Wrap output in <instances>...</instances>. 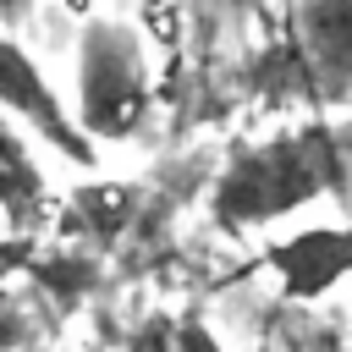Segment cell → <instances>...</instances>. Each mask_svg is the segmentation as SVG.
I'll use <instances>...</instances> for the list:
<instances>
[{
  "mask_svg": "<svg viewBox=\"0 0 352 352\" xmlns=\"http://www.w3.org/2000/svg\"><path fill=\"white\" fill-rule=\"evenodd\" d=\"M270 264L280 275L286 297H324L336 280L352 275V226H308L270 248Z\"/></svg>",
  "mask_w": 352,
  "mask_h": 352,
  "instance_id": "277c9868",
  "label": "cell"
},
{
  "mask_svg": "<svg viewBox=\"0 0 352 352\" xmlns=\"http://www.w3.org/2000/svg\"><path fill=\"white\" fill-rule=\"evenodd\" d=\"M143 352H220L214 341H209V330L204 324H192V319H160L148 336H143Z\"/></svg>",
  "mask_w": 352,
  "mask_h": 352,
  "instance_id": "52a82bcc",
  "label": "cell"
},
{
  "mask_svg": "<svg viewBox=\"0 0 352 352\" xmlns=\"http://www.w3.org/2000/svg\"><path fill=\"white\" fill-rule=\"evenodd\" d=\"M297 72L324 94L352 88V0H308L297 16Z\"/></svg>",
  "mask_w": 352,
  "mask_h": 352,
  "instance_id": "5b68a950",
  "label": "cell"
},
{
  "mask_svg": "<svg viewBox=\"0 0 352 352\" xmlns=\"http://www.w3.org/2000/svg\"><path fill=\"white\" fill-rule=\"evenodd\" d=\"M0 104L6 110H16L50 148H60L66 160H94V148H88V138L72 126V116L60 110V99L50 94V82L38 77V66L0 33Z\"/></svg>",
  "mask_w": 352,
  "mask_h": 352,
  "instance_id": "3957f363",
  "label": "cell"
},
{
  "mask_svg": "<svg viewBox=\"0 0 352 352\" xmlns=\"http://www.w3.org/2000/svg\"><path fill=\"white\" fill-rule=\"evenodd\" d=\"M336 182H341V148H336V138L324 126H302V132H286V138L242 148L220 170L214 220L226 231L264 226V220H280V214L324 198Z\"/></svg>",
  "mask_w": 352,
  "mask_h": 352,
  "instance_id": "6da1fadb",
  "label": "cell"
},
{
  "mask_svg": "<svg viewBox=\"0 0 352 352\" xmlns=\"http://www.w3.org/2000/svg\"><path fill=\"white\" fill-rule=\"evenodd\" d=\"M28 11V0H0V22H16Z\"/></svg>",
  "mask_w": 352,
  "mask_h": 352,
  "instance_id": "ba28073f",
  "label": "cell"
},
{
  "mask_svg": "<svg viewBox=\"0 0 352 352\" xmlns=\"http://www.w3.org/2000/svg\"><path fill=\"white\" fill-rule=\"evenodd\" d=\"M82 132L99 138H121L138 126L148 88H143V60H138V38L121 22H88L82 28Z\"/></svg>",
  "mask_w": 352,
  "mask_h": 352,
  "instance_id": "7a4b0ae2",
  "label": "cell"
},
{
  "mask_svg": "<svg viewBox=\"0 0 352 352\" xmlns=\"http://www.w3.org/2000/svg\"><path fill=\"white\" fill-rule=\"evenodd\" d=\"M0 198L11 214H22L33 198H38V182H33V165L16 154V138L0 126Z\"/></svg>",
  "mask_w": 352,
  "mask_h": 352,
  "instance_id": "8992f818",
  "label": "cell"
}]
</instances>
